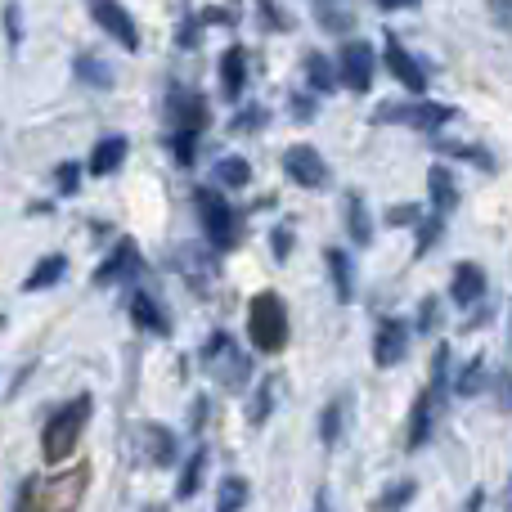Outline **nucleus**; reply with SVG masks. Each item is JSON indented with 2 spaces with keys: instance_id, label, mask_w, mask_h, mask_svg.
I'll return each mask as SVG.
<instances>
[{
  "instance_id": "6ab92c4d",
  "label": "nucleus",
  "mask_w": 512,
  "mask_h": 512,
  "mask_svg": "<svg viewBox=\"0 0 512 512\" xmlns=\"http://www.w3.org/2000/svg\"><path fill=\"white\" fill-rule=\"evenodd\" d=\"M450 297L459 301V306H477V301L486 297V270H481L477 261L454 265V274H450Z\"/></svg>"
},
{
  "instance_id": "58836bf2",
  "label": "nucleus",
  "mask_w": 512,
  "mask_h": 512,
  "mask_svg": "<svg viewBox=\"0 0 512 512\" xmlns=\"http://www.w3.org/2000/svg\"><path fill=\"white\" fill-rule=\"evenodd\" d=\"M9 512H41V477H27L14 495V508Z\"/></svg>"
},
{
  "instance_id": "e433bc0d",
  "label": "nucleus",
  "mask_w": 512,
  "mask_h": 512,
  "mask_svg": "<svg viewBox=\"0 0 512 512\" xmlns=\"http://www.w3.org/2000/svg\"><path fill=\"white\" fill-rule=\"evenodd\" d=\"M441 234H445L441 216H423V221H418V243H414V256H427V252H432Z\"/></svg>"
},
{
  "instance_id": "09e8293b",
  "label": "nucleus",
  "mask_w": 512,
  "mask_h": 512,
  "mask_svg": "<svg viewBox=\"0 0 512 512\" xmlns=\"http://www.w3.org/2000/svg\"><path fill=\"white\" fill-rule=\"evenodd\" d=\"M265 122V108H248V113H239V117H234V131H252V126H261Z\"/></svg>"
},
{
  "instance_id": "a878e982",
  "label": "nucleus",
  "mask_w": 512,
  "mask_h": 512,
  "mask_svg": "<svg viewBox=\"0 0 512 512\" xmlns=\"http://www.w3.org/2000/svg\"><path fill=\"white\" fill-rule=\"evenodd\" d=\"M346 234H351L355 248H369L373 243V221H369V207H364L360 194H346Z\"/></svg>"
},
{
  "instance_id": "37998d69",
  "label": "nucleus",
  "mask_w": 512,
  "mask_h": 512,
  "mask_svg": "<svg viewBox=\"0 0 512 512\" xmlns=\"http://www.w3.org/2000/svg\"><path fill=\"white\" fill-rule=\"evenodd\" d=\"M54 180H59V194H77L81 189V167L77 162H59V171H54Z\"/></svg>"
},
{
  "instance_id": "4468645a",
  "label": "nucleus",
  "mask_w": 512,
  "mask_h": 512,
  "mask_svg": "<svg viewBox=\"0 0 512 512\" xmlns=\"http://www.w3.org/2000/svg\"><path fill=\"white\" fill-rule=\"evenodd\" d=\"M140 454H144V463H153V468H171L176 454H180L176 432L162 427V423H144L140 427Z\"/></svg>"
},
{
  "instance_id": "4be33fe9",
  "label": "nucleus",
  "mask_w": 512,
  "mask_h": 512,
  "mask_svg": "<svg viewBox=\"0 0 512 512\" xmlns=\"http://www.w3.org/2000/svg\"><path fill=\"white\" fill-rule=\"evenodd\" d=\"M427 198H432L436 216H445V212H454V207H459V180H454L450 167H432V171H427Z\"/></svg>"
},
{
  "instance_id": "f257e3e1",
  "label": "nucleus",
  "mask_w": 512,
  "mask_h": 512,
  "mask_svg": "<svg viewBox=\"0 0 512 512\" xmlns=\"http://www.w3.org/2000/svg\"><path fill=\"white\" fill-rule=\"evenodd\" d=\"M90 414H95L90 391H86V396H72L68 405H59L50 414V423H45V432H41V454H45V463H50V468H59V463H68L72 454H77Z\"/></svg>"
},
{
  "instance_id": "ddd939ff",
  "label": "nucleus",
  "mask_w": 512,
  "mask_h": 512,
  "mask_svg": "<svg viewBox=\"0 0 512 512\" xmlns=\"http://www.w3.org/2000/svg\"><path fill=\"white\" fill-rule=\"evenodd\" d=\"M409 355V324L405 319H382L378 333H373V364L378 369H396Z\"/></svg>"
},
{
  "instance_id": "c756f323",
  "label": "nucleus",
  "mask_w": 512,
  "mask_h": 512,
  "mask_svg": "<svg viewBox=\"0 0 512 512\" xmlns=\"http://www.w3.org/2000/svg\"><path fill=\"white\" fill-rule=\"evenodd\" d=\"M212 176H216V185L221 189H243L252 180V167H248V158H221Z\"/></svg>"
},
{
  "instance_id": "7ed1b4c3",
  "label": "nucleus",
  "mask_w": 512,
  "mask_h": 512,
  "mask_svg": "<svg viewBox=\"0 0 512 512\" xmlns=\"http://www.w3.org/2000/svg\"><path fill=\"white\" fill-rule=\"evenodd\" d=\"M203 369L212 373L221 387H230V391H243V387H248V378H252L248 351H243V346L234 342L225 328H216V333L203 342Z\"/></svg>"
},
{
  "instance_id": "c03bdc74",
  "label": "nucleus",
  "mask_w": 512,
  "mask_h": 512,
  "mask_svg": "<svg viewBox=\"0 0 512 512\" xmlns=\"http://www.w3.org/2000/svg\"><path fill=\"white\" fill-rule=\"evenodd\" d=\"M418 221H423V207H414V203H400L387 212V225H418Z\"/></svg>"
},
{
  "instance_id": "5701e85b",
  "label": "nucleus",
  "mask_w": 512,
  "mask_h": 512,
  "mask_svg": "<svg viewBox=\"0 0 512 512\" xmlns=\"http://www.w3.org/2000/svg\"><path fill=\"white\" fill-rule=\"evenodd\" d=\"M63 274H68V256L50 252V256H41V261L32 265V274L23 279V288L27 292H45V288H54V283H63Z\"/></svg>"
},
{
  "instance_id": "bb28decb",
  "label": "nucleus",
  "mask_w": 512,
  "mask_h": 512,
  "mask_svg": "<svg viewBox=\"0 0 512 512\" xmlns=\"http://www.w3.org/2000/svg\"><path fill=\"white\" fill-rule=\"evenodd\" d=\"M324 261H328V274H333L337 301H351L355 297V265H351V256H346L342 248H328Z\"/></svg>"
},
{
  "instance_id": "f8f14e48",
  "label": "nucleus",
  "mask_w": 512,
  "mask_h": 512,
  "mask_svg": "<svg viewBox=\"0 0 512 512\" xmlns=\"http://www.w3.org/2000/svg\"><path fill=\"white\" fill-rule=\"evenodd\" d=\"M140 270H144V256H140V248H135L131 239H122L113 252L104 256V261L95 265V283H99V288H113V283L140 279Z\"/></svg>"
},
{
  "instance_id": "39448f33",
  "label": "nucleus",
  "mask_w": 512,
  "mask_h": 512,
  "mask_svg": "<svg viewBox=\"0 0 512 512\" xmlns=\"http://www.w3.org/2000/svg\"><path fill=\"white\" fill-rule=\"evenodd\" d=\"M454 122L450 104H432V99H409V104H382L373 108V126H414L423 135H436L441 126Z\"/></svg>"
},
{
  "instance_id": "de8ad7c7",
  "label": "nucleus",
  "mask_w": 512,
  "mask_h": 512,
  "mask_svg": "<svg viewBox=\"0 0 512 512\" xmlns=\"http://www.w3.org/2000/svg\"><path fill=\"white\" fill-rule=\"evenodd\" d=\"M315 113H319V104L310 95H292V117H297V122H310Z\"/></svg>"
},
{
  "instance_id": "423d86ee",
  "label": "nucleus",
  "mask_w": 512,
  "mask_h": 512,
  "mask_svg": "<svg viewBox=\"0 0 512 512\" xmlns=\"http://www.w3.org/2000/svg\"><path fill=\"white\" fill-rule=\"evenodd\" d=\"M373 72H378V54H373L369 41H346L342 54H337V81L351 86L355 95L373 86Z\"/></svg>"
},
{
  "instance_id": "72a5a7b5",
  "label": "nucleus",
  "mask_w": 512,
  "mask_h": 512,
  "mask_svg": "<svg viewBox=\"0 0 512 512\" xmlns=\"http://www.w3.org/2000/svg\"><path fill=\"white\" fill-rule=\"evenodd\" d=\"M274 391H279V382H274V378H265L261 387H256V396H252V405H248V423H252V427H261L265 418H270V409H274Z\"/></svg>"
},
{
  "instance_id": "a211bd4d",
  "label": "nucleus",
  "mask_w": 512,
  "mask_h": 512,
  "mask_svg": "<svg viewBox=\"0 0 512 512\" xmlns=\"http://www.w3.org/2000/svg\"><path fill=\"white\" fill-rule=\"evenodd\" d=\"M126 153H131V144H126V135H104V140L90 149V162H86V171L90 176H113V171H122V162H126Z\"/></svg>"
},
{
  "instance_id": "f03ea898",
  "label": "nucleus",
  "mask_w": 512,
  "mask_h": 512,
  "mask_svg": "<svg viewBox=\"0 0 512 512\" xmlns=\"http://www.w3.org/2000/svg\"><path fill=\"white\" fill-rule=\"evenodd\" d=\"M248 337L261 355H279L288 346V306L279 292H256L248 306Z\"/></svg>"
},
{
  "instance_id": "c85d7f7f",
  "label": "nucleus",
  "mask_w": 512,
  "mask_h": 512,
  "mask_svg": "<svg viewBox=\"0 0 512 512\" xmlns=\"http://www.w3.org/2000/svg\"><path fill=\"white\" fill-rule=\"evenodd\" d=\"M248 481L243 477H225L221 486H216V512H243V504H248Z\"/></svg>"
},
{
  "instance_id": "6e6d98bb",
  "label": "nucleus",
  "mask_w": 512,
  "mask_h": 512,
  "mask_svg": "<svg viewBox=\"0 0 512 512\" xmlns=\"http://www.w3.org/2000/svg\"><path fill=\"white\" fill-rule=\"evenodd\" d=\"M0 328H5V319H0Z\"/></svg>"
},
{
  "instance_id": "0eeeda50",
  "label": "nucleus",
  "mask_w": 512,
  "mask_h": 512,
  "mask_svg": "<svg viewBox=\"0 0 512 512\" xmlns=\"http://www.w3.org/2000/svg\"><path fill=\"white\" fill-rule=\"evenodd\" d=\"M86 5H90L95 27H104L122 50H140V27H135L131 9H122V0H86Z\"/></svg>"
},
{
  "instance_id": "c9c22d12",
  "label": "nucleus",
  "mask_w": 512,
  "mask_h": 512,
  "mask_svg": "<svg viewBox=\"0 0 512 512\" xmlns=\"http://www.w3.org/2000/svg\"><path fill=\"white\" fill-rule=\"evenodd\" d=\"M167 144H171V153H176L180 167H194V158H198V131H171Z\"/></svg>"
},
{
  "instance_id": "5fc2aeb1",
  "label": "nucleus",
  "mask_w": 512,
  "mask_h": 512,
  "mask_svg": "<svg viewBox=\"0 0 512 512\" xmlns=\"http://www.w3.org/2000/svg\"><path fill=\"white\" fill-rule=\"evenodd\" d=\"M144 512H167V508H162V504H149V508H144Z\"/></svg>"
},
{
  "instance_id": "b1692460",
  "label": "nucleus",
  "mask_w": 512,
  "mask_h": 512,
  "mask_svg": "<svg viewBox=\"0 0 512 512\" xmlns=\"http://www.w3.org/2000/svg\"><path fill=\"white\" fill-rule=\"evenodd\" d=\"M346 418H351V396H333L319 414V441L324 445H337L346 432Z\"/></svg>"
},
{
  "instance_id": "a19ab883",
  "label": "nucleus",
  "mask_w": 512,
  "mask_h": 512,
  "mask_svg": "<svg viewBox=\"0 0 512 512\" xmlns=\"http://www.w3.org/2000/svg\"><path fill=\"white\" fill-rule=\"evenodd\" d=\"M436 324H441V301H436V297H423V306H418V333L432 337Z\"/></svg>"
},
{
  "instance_id": "2eb2a0df",
  "label": "nucleus",
  "mask_w": 512,
  "mask_h": 512,
  "mask_svg": "<svg viewBox=\"0 0 512 512\" xmlns=\"http://www.w3.org/2000/svg\"><path fill=\"white\" fill-rule=\"evenodd\" d=\"M126 315H131L135 328H144V333H158V337L171 333V319H167V310H162V301L153 297V292H131Z\"/></svg>"
},
{
  "instance_id": "9b49d317",
  "label": "nucleus",
  "mask_w": 512,
  "mask_h": 512,
  "mask_svg": "<svg viewBox=\"0 0 512 512\" xmlns=\"http://www.w3.org/2000/svg\"><path fill=\"white\" fill-rule=\"evenodd\" d=\"M81 490H86V468L54 472L50 481H41V512H72L81 504Z\"/></svg>"
},
{
  "instance_id": "a18cd8bd",
  "label": "nucleus",
  "mask_w": 512,
  "mask_h": 512,
  "mask_svg": "<svg viewBox=\"0 0 512 512\" xmlns=\"http://www.w3.org/2000/svg\"><path fill=\"white\" fill-rule=\"evenodd\" d=\"M270 252H274V261H288L292 256V230L288 225H279V230L270 234Z\"/></svg>"
},
{
  "instance_id": "ea45409f",
  "label": "nucleus",
  "mask_w": 512,
  "mask_h": 512,
  "mask_svg": "<svg viewBox=\"0 0 512 512\" xmlns=\"http://www.w3.org/2000/svg\"><path fill=\"white\" fill-rule=\"evenodd\" d=\"M198 41H203V18H198V14H185V18H180L176 45H180V50H194Z\"/></svg>"
},
{
  "instance_id": "1a4fd4ad",
  "label": "nucleus",
  "mask_w": 512,
  "mask_h": 512,
  "mask_svg": "<svg viewBox=\"0 0 512 512\" xmlns=\"http://www.w3.org/2000/svg\"><path fill=\"white\" fill-rule=\"evenodd\" d=\"M382 63H387V72L409 90V95H418V99L427 95V68L396 41V36H387V41H382Z\"/></svg>"
},
{
  "instance_id": "412c9836",
  "label": "nucleus",
  "mask_w": 512,
  "mask_h": 512,
  "mask_svg": "<svg viewBox=\"0 0 512 512\" xmlns=\"http://www.w3.org/2000/svg\"><path fill=\"white\" fill-rule=\"evenodd\" d=\"M207 463H212L207 445H198V450L185 459V468H180V477H176V499H180V504H189V499H194L198 490H203V481H207Z\"/></svg>"
},
{
  "instance_id": "f704fd0d",
  "label": "nucleus",
  "mask_w": 512,
  "mask_h": 512,
  "mask_svg": "<svg viewBox=\"0 0 512 512\" xmlns=\"http://www.w3.org/2000/svg\"><path fill=\"white\" fill-rule=\"evenodd\" d=\"M256 18H261L265 32H292V14L274 0H256Z\"/></svg>"
},
{
  "instance_id": "6e6552de",
  "label": "nucleus",
  "mask_w": 512,
  "mask_h": 512,
  "mask_svg": "<svg viewBox=\"0 0 512 512\" xmlns=\"http://www.w3.org/2000/svg\"><path fill=\"white\" fill-rule=\"evenodd\" d=\"M167 122H171V131H198L203 135L207 122H212V108H207V99L198 95V90L176 86L167 95Z\"/></svg>"
},
{
  "instance_id": "20e7f679",
  "label": "nucleus",
  "mask_w": 512,
  "mask_h": 512,
  "mask_svg": "<svg viewBox=\"0 0 512 512\" xmlns=\"http://www.w3.org/2000/svg\"><path fill=\"white\" fill-rule=\"evenodd\" d=\"M194 207H198V221H203V234L212 243V252H230L239 248V212L230 207V198L221 189H194Z\"/></svg>"
},
{
  "instance_id": "3c124183",
  "label": "nucleus",
  "mask_w": 512,
  "mask_h": 512,
  "mask_svg": "<svg viewBox=\"0 0 512 512\" xmlns=\"http://www.w3.org/2000/svg\"><path fill=\"white\" fill-rule=\"evenodd\" d=\"M490 9H499V18H504V27L512 32V0H490Z\"/></svg>"
},
{
  "instance_id": "393cba45",
  "label": "nucleus",
  "mask_w": 512,
  "mask_h": 512,
  "mask_svg": "<svg viewBox=\"0 0 512 512\" xmlns=\"http://www.w3.org/2000/svg\"><path fill=\"white\" fill-rule=\"evenodd\" d=\"M315 5V18L324 32H351L355 27V9L351 0H310Z\"/></svg>"
},
{
  "instance_id": "603ef678",
  "label": "nucleus",
  "mask_w": 512,
  "mask_h": 512,
  "mask_svg": "<svg viewBox=\"0 0 512 512\" xmlns=\"http://www.w3.org/2000/svg\"><path fill=\"white\" fill-rule=\"evenodd\" d=\"M373 5H378V9H414L418 0H373Z\"/></svg>"
},
{
  "instance_id": "473e14b6",
  "label": "nucleus",
  "mask_w": 512,
  "mask_h": 512,
  "mask_svg": "<svg viewBox=\"0 0 512 512\" xmlns=\"http://www.w3.org/2000/svg\"><path fill=\"white\" fill-rule=\"evenodd\" d=\"M77 77L90 81V86H99V90L113 86V68H108L99 54H77Z\"/></svg>"
},
{
  "instance_id": "cd10ccee",
  "label": "nucleus",
  "mask_w": 512,
  "mask_h": 512,
  "mask_svg": "<svg viewBox=\"0 0 512 512\" xmlns=\"http://www.w3.org/2000/svg\"><path fill=\"white\" fill-rule=\"evenodd\" d=\"M306 81H310V90H319V95H328V90L337 86V63L328 59V54H319V50H310L306 54Z\"/></svg>"
},
{
  "instance_id": "49530a36",
  "label": "nucleus",
  "mask_w": 512,
  "mask_h": 512,
  "mask_svg": "<svg viewBox=\"0 0 512 512\" xmlns=\"http://www.w3.org/2000/svg\"><path fill=\"white\" fill-rule=\"evenodd\" d=\"M5 32H9V41H23V9L18 5H5Z\"/></svg>"
},
{
  "instance_id": "2f4dec72",
  "label": "nucleus",
  "mask_w": 512,
  "mask_h": 512,
  "mask_svg": "<svg viewBox=\"0 0 512 512\" xmlns=\"http://www.w3.org/2000/svg\"><path fill=\"white\" fill-rule=\"evenodd\" d=\"M414 495H418L414 481H396V486H387L378 499H373V512H405Z\"/></svg>"
},
{
  "instance_id": "f3484780",
  "label": "nucleus",
  "mask_w": 512,
  "mask_h": 512,
  "mask_svg": "<svg viewBox=\"0 0 512 512\" xmlns=\"http://www.w3.org/2000/svg\"><path fill=\"white\" fill-rule=\"evenodd\" d=\"M171 261H176V270L185 274L189 283H198V288H212V279H216V261L207 256L198 243H180L176 252H171Z\"/></svg>"
},
{
  "instance_id": "8fccbe9b",
  "label": "nucleus",
  "mask_w": 512,
  "mask_h": 512,
  "mask_svg": "<svg viewBox=\"0 0 512 512\" xmlns=\"http://www.w3.org/2000/svg\"><path fill=\"white\" fill-rule=\"evenodd\" d=\"M203 418H207V400L198 396V400H194V409H189V427L198 432V427H203Z\"/></svg>"
},
{
  "instance_id": "79ce46f5",
  "label": "nucleus",
  "mask_w": 512,
  "mask_h": 512,
  "mask_svg": "<svg viewBox=\"0 0 512 512\" xmlns=\"http://www.w3.org/2000/svg\"><path fill=\"white\" fill-rule=\"evenodd\" d=\"M490 391H495V405L504 409V414H512V373L495 369V378H490Z\"/></svg>"
},
{
  "instance_id": "aec40b11",
  "label": "nucleus",
  "mask_w": 512,
  "mask_h": 512,
  "mask_svg": "<svg viewBox=\"0 0 512 512\" xmlns=\"http://www.w3.org/2000/svg\"><path fill=\"white\" fill-rule=\"evenodd\" d=\"M243 86H248V50L243 45H230L221 54V90L225 99H243Z\"/></svg>"
},
{
  "instance_id": "4c0bfd02",
  "label": "nucleus",
  "mask_w": 512,
  "mask_h": 512,
  "mask_svg": "<svg viewBox=\"0 0 512 512\" xmlns=\"http://www.w3.org/2000/svg\"><path fill=\"white\" fill-rule=\"evenodd\" d=\"M436 149L454 153V158H472V162H477V167L495 171V158H490V153H486V149H477V144H454V140H436Z\"/></svg>"
},
{
  "instance_id": "9d476101",
  "label": "nucleus",
  "mask_w": 512,
  "mask_h": 512,
  "mask_svg": "<svg viewBox=\"0 0 512 512\" xmlns=\"http://www.w3.org/2000/svg\"><path fill=\"white\" fill-rule=\"evenodd\" d=\"M283 171H288L292 185L301 189H324L328 185V162L319 149H310V144H292L288 153H283Z\"/></svg>"
},
{
  "instance_id": "864d4df0",
  "label": "nucleus",
  "mask_w": 512,
  "mask_h": 512,
  "mask_svg": "<svg viewBox=\"0 0 512 512\" xmlns=\"http://www.w3.org/2000/svg\"><path fill=\"white\" fill-rule=\"evenodd\" d=\"M310 512H333V508H328V490H319V495H315V508H310Z\"/></svg>"
},
{
  "instance_id": "7c9ffc66",
  "label": "nucleus",
  "mask_w": 512,
  "mask_h": 512,
  "mask_svg": "<svg viewBox=\"0 0 512 512\" xmlns=\"http://www.w3.org/2000/svg\"><path fill=\"white\" fill-rule=\"evenodd\" d=\"M481 382H486V360H468L459 373L450 378V391L454 396H477Z\"/></svg>"
},
{
  "instance_id": "dca6fc26",
  "label": "nucleus",
  "mask_w": 512,
  "mask_h": 512,
  "mask_svg": "<svg viewBox=\"0 0 512 512\" xmlns=\"http://www.w3.org/2000/svg\"><path fill=\"white\" fill-rule=\"evenodd\" d=\"M441 405H445V400L432 396V391H423V396L414 400V414H409V436H405L409 450H423V445L432 441V427H436V414H441Z\"/></svg>"
}]
</instances>
